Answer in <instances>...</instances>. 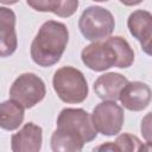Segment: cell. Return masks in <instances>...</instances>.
<instances>
[{
  "label": "cell",
  "mask_w": 152,
  "mask_h": 152,
  "mask_svg": "<svg viewBox=\"0 0 152 152\" xmlns=\"http://www.w3.org/2000/svg\"><path fill=\"white\" fill-rule=\"evenodd\" d=\"M140 150H146V151H152V142H150V141H147L145 145L142 144L141 145V148Z\"/></svg>",
  "instance_id": "7402d4cb"
},
{
  "label": "cell",
  "mask_w": 152,
  "mask_h": 152,
  "mask_svg": "<svg viewBox=\"0 0 152 152\" xmlns=\"http://www.w3.org/2000/svg\"><path fill=\"white\" fill-rule=\"evenodd\" d=\"M78 8V0H62L56 15L61 18H69L71 17Z\"/></svg>",
  "instance_id": "e0dca14e"
},
{
  "label": "cell",
  "mask_w": 152,
  "mask_h": 152,
  "mask_svg": "<svg viewBox=\"0 0 152 152\" xmlns=\"http://www.w3.org/2000/svg\"><path fill=\"white\" fill-rule=\"evenodd\" d=\"M69 42V30L65 24L56 20L45 21L31 43V58L42 66L55 65L65 51Z\"/></svg>",
  "instance_id": "7a4b0ae2"
},
{
  "label": "cell",
  "mask_w": 152,
  "mask_h": 152,
  "mask_svg": "<svg viewBox=\"0 0 152 152\" xmlns=\"http://www.w3.org/2000/svg\"><path fill=\"white\" fill-rule=\"evenodd\" d=\"M114 27L115 20L113 14L101 6L87 7L78 19V28L82 36L90 42L107 39L113 33Z\"/></svg>",
  "instance_id": "277c9868"
},
{
  "label": "cell",
  "mask_w": 152,
  "mask_h": 152,
  "mask_svg": "<svg viewBox=\"0 0 152 152\" xmlns=\"http://www.w3.org/2000/svg\"><path fill=\"white\" fill-rule=\"evenodd\" d=\"M18 38L15 33V14L7 7H0V56L8 57L15 52Z\"/></svg>",
  "instance_id": "30bf717a"
},
{
  "label": "cell",
  "mask_w": 152,
  "mask_h": 152,
  "mask_svg": "<svg viewBox=\"0 0 152 152\" xmlns=\"http://www.w3.org/2000/svg\"><path fill=\"white\" fill-rule=\"evenodd\" d=\"M62 0H26V4L38 12H51L56 14Z\"/></svg>",
  "instance_id": "2e32d148"
},
{
  "label": "cell",
  "mask_w": 152,
  "mask_h": 152,
  "mask_svg": "<svg viewBox=\"0 0 152 152\" xmlns=\"http://www.w3.org/2000/svg\"><path fill=\"white\" fill-rule=\"evenodd\" d=\"M93 1H96V2H104V1H108V0H93Z\"/></svg>",
  "instance_id": "cb8c5ba5"
},
{
  "label": "cell",
  "mask_w": 152,
  "mask_h": 152,
  "mask_svg": "<svg viewBox=\"0 0 152 152\" xmlns=\"http://www.w3.org/2000/svg\"><path fill=\"white\" fill-rule=\"evenodd\" d=\"M42 127L34 122H27L11 137V150L13 152H38L42 148Z\"/></svg>",
  "instance_id": "9c48e42d"
},
{
  "label": "cell",
  "mask_w": 152,
  "mask_h": 152,
  "mask_svg": "<svg viewBox=\"0 0 152 152\" xmlns=\"http://www.w3.org/2000/svg\"><path fill=\"white\" fill-rule=\"evenodd\" d=\"M53 90L65 103H81L88 96V83L81 70L74 66L57 69L52 77Z\"/></svg>",
  "instance_id": "3957f363"
},
{
  "label": "cell",
  "mask_w": 152,
  "mask_h": 152,
  "mask_svg": "<svg viewBox=\"0 0 152 152\" xmlns=\"http://www.w3.org/2000/svg\"><path fill=\"white\" fill-rule=\"evenodd\" d=\"M140 132L146 141L152 142V112L147 113L140 122Z\"/></svg>",
  "instance_id": "ac0fdd59"
},
{
  "label": "cell",
  "mask_w": 152,
  "mask_h": 152,
  "mask_svg": "<svg viewBox=\"0 0 152 152\" xmlns=\"http://www.w3.org/2000/svg\"><path fill=\"white\" fill-rule=\"evenodd\" d=\"M46 95L44 81L33 72L19 75L10 88V97L19 102L25 109L33 108Z\"/></svg>",
  "instance_id": "5b68a950"
},
{
  "label": "cell",
  "mask_w": 152,
  "mask_h": 152,
  "mask_svg": "<svg viewBox=\"0 0 152 152\" xmlns=\"http://www.w3.org/2000/svg\"><path fill=\"white\" fill-rule=\"evenodd\" d=\"M118 148V152L120 151H127V152H133V151H140L142 142L140 139L131 133H122L118 135L115 141H113Z\"/></svg>",
  "instance_id": "9a60e30c"
},
{
  "label": "cell",
  "mask_w": 152,
  "mask_h": 152,
  "mask_svg": "<svg viewBox=\"0 0 152 152\" xmlns=\"http://www.w3.org/2000/svg\"><path fill=\"white\" fill-rule=\"evenodd\" d=\"M94 151H110V152H118V148L115 146V144L113 141H108L106 144H102L97 147H94L93 148Z\"/></svg>",
  "instance_id": "d6986e66"
},
{
  "label": "cell",
  "mask_w": 152,
  "mask_h": 152,
  "mask_svg": "<svg viewBox=\"0 0 152 152\" xmlns=\"http://www.w3.org/2000/svg\"><path fill=\"white\" fill-rule=\"evenodd\" d=\"M127 27L139 43L146 40L152 36V14L145 10L132 12L127 19Z\"/></svg>",
  "instance_id": "7c38bea8"
},
{
  "label": "cell",
  "mask_w": 152,
  "mask_h": 152,
  "mask_svg": "<svg viewBox=\"0 0 152 152\" xmlns=\"http://www.w3.org/2000/svg\"><path fill=\"white\" fill-rule=\"evenodd\" d=\"M19 0H0V2L2 5H13V4H17Z\"/></svg>",
  "instance_id": "603a6c76"
},
{
  "label": "cell",
  "mask_w": 152,
  "mask_h": 152,
  "mask_svg": "<svg viewBox=\"0 0 152 152\" xmlns=\"http://www.w3.org/2000/svg\"><path fill=\"white\" fill-rule=\"evenodd\" d=\"M83 64L94 71H104L116 64V53L113 46L104 42H91L81 51Z\"/></svg>",
  "instance_id": "52a82bcc"
},
{
  "label": "cell",
  "mask_w": 152,
  "mask_h": 152,
  "mask_svg": "<svg viewBox=\"0 0 152 152\" xmlns=\"http://www.w3.org/2000/svg\"><path fill=\"white\" fill-rule=\"evenodd\" d=\"M128 80L119 72H106L94 82L95 94L103 101H116Z\"/></svg>",
  "instance_id": "8fae6325"
},
{
  "label": "cell",
  "mask_w": 152,
  "mask_h": 152,
  "mask_svg": "<svg viewBox=\"0 0 152 152\" xmlns=\"http://www.w3.org/2000/svg\"><path fill=\"white\" fill-rule=\"evenodd\" d=\"M57 128L53 131L50 142L53 152H78L86 142L93 141L95 129L91 114L82 108H64L58 114Z\"/></svg>",
  "instance_id": "6da1fadb"
},
{
  "label": "cell",
  "mask_w": 152,
  "mask_h": 152,
  "mask_svg": "<svg viewBox=\"0 0 152 152\" xmlns=\"http://www.w3.org/2000/svg\"><path fill=\"white\" fill-rule=\"evenodd\" d=\"M119 1L125 6H135L142 2V0H119Z\"/></svg>",
  "instance_id": "44dd1931"
},
{
  "label": "cell",
  "mask_w": 152,
  "mask_h": 152,
  "mask_svg": "<svg viewBox=\"0 0 152 152\" xmlns=\"http://www.w3.org/2000/svg\"><path fill=\"white\" fill-rule=\"evenodd\" d=\"M119 100L124 108L131 112H140L148 107L152 100V90L144 82L128 81L122 88Z\"/></svg>",
  "instance_id": "ba28073f"
},
{
  "label": "cell",
  "mask_w": 152,
  "mask_h": 152,
  "mask_svg": "<svg viewBox=\"0 0 152 152\" xmlns=\"http://www.w3.org/2000/svg\"><path fill=\"white\" fill-rule=\"evenodd\" d=\"M114 49L116 53V68L120 69H126L129 68L133 62H134V51L128 44V42L120 37V36H114V37H108L106 39Z\"/></svg>",
  "instance_id": "5bb4252c"
},
{
  "label": "cell",
  "mask_w": 152,
  "mask_h": 152,
  "mask_svg": "<svg viewBox=\"0 0 152 152\" xmlns=\"http://www.w3.org/2000/svg\"><path fill=\"white\" fill-rule=\"evenodd\" d=\"M91 121L97 133L113 137L120 133L125 121V113L115 101H102L93 109Z\"/></svg>",
  "instance_id": "8992f818"
},
{
  "label": "cell",
  "mask_w": 152,
  "mask_h": 152,
  "mask_svg": "<svg viewBox=\"0 0 152 152\" xmlns=\"http://www.w3.org/2000/svg\"><path fill=\"white\" fill-rule=\"evenodd\" d=\"M24 107L14 101L7 100L0 103V126L6 131H14L23 124L25 113Z\"/></svg>",
  "instance_id": "4fadbf2b"
},
{
  "label": "cell",
  "mask_w": 152,
  "mask_h": 152,
  "mask_svg": "<svg viewBox=\"0 0 152 152\" xmlns=\"http://www.w3.org/2000/svg\"><path fill=\"white\" fill-rule=\"evenodd\" d=\"M140 46H141V50L148 55V56H152V36L150 38H147L146 40L141 42L140 43Z\"/></svg>",
  "instance_id": "ffe728a7"
}]
</instances>
